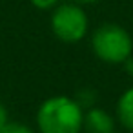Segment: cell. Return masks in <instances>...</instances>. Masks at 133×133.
Here are the masks:
<instances>
[{
    "label": "cell",
    "instance_id": "cell-1",
    "mask_svg": "<svg viewBox=\"0 0 133 133\" xmlns=\"http://www.w3.org/2000/svg\"><path fill=\"white\" fill-rule=\"evenodd\" d=\"M35 120L38 133H80L84 109L73 97L55 95L38 106Z\"/></svg>",
    "mask_w": 133,
    "mask_h": 133
},
{
    "label": "cell",
    "instance_id": "cell-2",
    "mask_svg": "<svg viewBox=\"0 0 133 133\" xmlns=\"http://www.w3.org/2000/svg\"><path fill=\"white\" fill-rule=\"evenodd\" d=\"M91 49L98 60L118 66L133 55V38L118 24H102L91 35Z\"/></svg>",
    "mask_w": 133,
    "mask_h": 133
},
{
    "label": "cell",
    "instance_id": "cell-3",
    "mask_svg": "<svg viewBox=\"0 0 133 133\" xmlns=\"http://www.w3.org/2000/svg\"><path fill=\"white\" fill-rule=\"evenodd\" d=\"M49 26H51L53 35L60 42L75 44V42H78L86 37L89 22H88V15L80 8V4L60 2L51 11Z\"/></svg>",
    "mask_w": 133,
    "mask_h": 133
},
{
    "label": "cell",
    "instance_id": "cell-4",
    "mask_svg": "<svg viewBox=\"0 0 133 133\" xmlns=\"http://www.w3.org/2000/svg\"><path fill=\"white\" fill-rule=\"evenodd\" d=\"M82 129L86 133H115V118L102 108H89L84 111Z\"/></svg>",
    "mask_w": 133,
    "mask_h": 133
},
{
    "label": "cell",
    "instance_id": "cell-5",
    "mask_svg": "<svg viewBox=\"0 0 133 133\" xmlns=\"http://www.w3.org/2000/svg\"><path fill=\"white\" fill-rule=\"evenodd\" d=\"M117 120L129 131H133V86L128 88L117 100Z\"/></svg>",
    "mask_w": 133,
    "mask_h": 133
},
{
    "label": "cell",
    "instance_id": "cell-6",
    "mask_svg": "<svg viewBox=\"0 0 133 133\" xmlns=\"http://www.w3.org/2000/svg\"><path fill=\"white\" fill-rule=\"evenodd\" d=\"M73 98H75V100L78 102V106L86 111V109H89V108H93V106L97 104V91L91 89V88H82V89L77 91V95H75Z\"/></svg>",
    "mask_w": 133,
    "mask_h": 133
},
{
    "label": "cell",
    "instance_id": "cell-7",
    "mask_svg": "<svg viewBox=\"0 0 133 133\" xmlns=\"http://www.w3.org/2000/svg\"><path fill=\"white\" fill-rule=\"evenodd\" d=\"M0 133H35L33 128H29L28 124L24 122H18V120H8L2 129H0Z\"/></svg>",
    "mask_w": 133,
    "mask_h": 133
},
{
    "label": "cell",
    "instance_id": "cell-8",
    "mask_svg": "<svg viewBox=\"0 0 133 133\" xmlns=\"http://www.w3.org/2000/svg\"><path fill=\"white\" fill-rule=\"evenodd\" d=\"M62 0H31L33 8L40 9V11H53Z\"/></svg>",
    "mask_w": 133,
    "mask_h": 133
},
{
    "label": "cell",
    "instance_id": "cell-9",
    "mask_svg": "<svg viewBox=\"0 0 133 133\" xmlns=\"http://www.w3.org/2000/svg\"><path fill=\"white\" fill-rule=\"evenodd\" d=\"M8 120H9V117H8V109H6V106L2 104V100H0V129H2V126H4Z\"/></svg>",
    "mask_w": 133,
    "mask_h": 133
},
{
    "label": "cell",
    "instance_id": "cell-10",
    "mask_svg": "<svg viewBox=\"0 0 133 133\" xmlns=\"http://www.w3.org/2000/svg\"><path fill=\"white\" fill-rule=\"evenodd\" d=\"M124 69H126V73L129 75V77H133V55H129L126 60H124Z\"/></svg>",
    "mask_w": 133,
    "mask_h": 133
},
{
    "label": "cell",
    "instance_id": "cell-11",
    "mask_svg": "<svg viewBox=\"0 0 133 133\" xmlns=\"http://www.w3.org/2000/svg\"><path fill=\"white\" fill-rule=\"evenodd\" d=\"M75 4H95V2H100V0H71Z\"/></svg>",
    "mask_w": 133,
    "mask_h": 133
}]
</instances>
